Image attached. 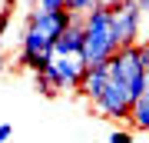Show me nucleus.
Masks as SVG:
<instances>
[{"label":"nucleus","mask_w":149,"mask_h":143,"mask_svg":"<svg viewBox=\"0 0 149 143\" xmlns=\"http://www.w3.org/2000/svg\"><path fill=\"white\" fill-rule=\"evenodd\" d=\"M106 67H109V80L116 87H123V90L129 93V100L136 103L139 97L149 90V40L119 50Z\"/></svg>","instance_id":"f257e3e1"},{"label":"nucleus","mask_w":149,"mask_h":143,"mask_svg":"<svg viewBox=\"0 0 149 143\" xmlns=\"http://www.w3.org/2000/svg\"><path fill=\"white\" fill-rule=\"evenodd\" d=\"M83 60L86 67H103L119 53V40L113 30V10L109 7H96L90 17H83Z\"/></svg>","instance_id":"f03ea898"},{"label":"nucleus","mask_w":149,"mask_h":143,"mask_svg":"<svg viewBox=\"0 0 149 143\" xmlns=\"http://www.w3.org/2000/svg\"><path fill=\"white\" fill-rule=\"evenodd\" d=\"M143 7L139 0H126L113 10V30H116V40H119V50L126 47H136L143 43Z\"/></svg>","instance_id":"7ed1b4c3"},{"label":"nucleus","mask_w":149,"mask_h":143,"mask_svg":"<svg viewBox=\"0 0 149 143\" xmlns=\"http://www.w3.org/2000/svg\"><path fill=\"white\" fill-rule=\"evenodd\" d=\"M47 70L53 73L60 90H80V83L86 77V60L83 57H53V63Z\"/></svg>","instance_id":"20e7f679"},{"label":"nucleus","mask_w":149,"mask_h":143,"mask_svg":"<svg viewBox=\"0 0 149 143\" xmlns=\"http://www.w3.org/2000/svg\"><path fill=\"white\" fill-rule=\"evenodd\" d=\"M106 87H109V67L103 63V67H86V77H83V83H80V93L83 100H90L96 103L103 93H106Z\"/></svg>","instance_id":"39448f33"},{"label":"nucleus","mask_w":149,"mask_h":143,"mask_svg":"<svg viewBox=\"0 0 149 143\" xmlns=\"http://www.w3.org/2000/svg\"><path fill=\"white\" fill-rule=\"evenodd\" d=\"M83 40H86L83 20H73L70 30L56 40V57H83Z\"/></svg>","instance_id":"423d86ee"},{"label":"nucleus","mask_w":149,"mask_h":143,"mask_svg":"<svg viewBox=\"0 0 149 143\" xmlns=\"http://www.w3.org/2000/svg\"><path fill=\"white\" fill-rule=\"evenodd\" d=\"M129 123H133L136 130L149 133V90H146V93L133 103V117H129Z\"/></svg>","instance_id":"0eeeda50"},{"label":"nucleus","mask_w":149,"mask_h":143,"mask_svg":"<svg viewBox=\"0 0 149 143\" xmlns=\"http://www.w3.org/2000/svg\"><path fill=\"white\" fill-rule=\"evenodd\" d=\"M33 87H37V93H43V97H60V93H63L50 70H43V73H33Z\"/></svg>","instance_id":"6e6552de"},{"label":"nucleus","mask_w":149,"mask_h":143,"mask_svg":"<svg viewBox=\"0 0 149 143\" xmlns=\"http://www.w3.org/2000/svg\"><path fill=\"white\" fill-rule=\"evenodd\" d=\"M96 7H100V0H66V10L76 17V20H83V17H90Z\"/></svg>","instance_id":"1a4fd4ad"},{"label":"nucleus","mask_w":149,"mask_h":143,"mask_svg":"<svg viewBox=\"0 0 149 143\" xmlns=\"http://www.w3.org/2000/svg\"><path fill=\"white\" fill-rule=\"evenodd\" d=\"M33 10H40V13H60V10H66V0H37Z\"/></svg>","instance_id":"9d476101"},{"label":"nucleus","mask_w":149,"mask_h":143,"mask_svg":"<svg viewBox=\"0 0 149 143\" xmlns=\"http://www.w3.org/2000/svg\"><path fill=\"white\" fill-rule=\"evenodd\" d=\"M10 20H13V7H0V37H7Z\"/></svg>","instance_id":"9b49d317"},{"label":"nucleus","mask_w":149,"mask_h":143,"mask_svg":"<svg viewBox=\"0 0 149 143\" xmlns=\"http://www.w3.org/2000/svg\"><path fill=\"white\" fill-rule=\"evenodd\" d=\"M109 143H133V133H129V130H113L109 133Z\"/></svg>","instance_id":"f8f14e48"},{"label":"nucleus","mask_w":149,"mask_h":143,"mask_svg":"<svg viewBox=\"0 0 149 143\" xmlns=\"http://www.w3.org/2000/svg\"><path fill=\"white\" fill-rule=\"evenodd\" d=\"M10 137H13V127L10 123H0V143H7Z\"/></svg>","instance_id":"ddd939ff"},{"label":"nucleus","mask_w":149,"mask_h":143,"mask_svg":"<svg viewBox=\"0 0 149 143\" xmlns=\"http://www.w3.org/2000/svg\"><path fill=\"white\" fill-rule=\"evenodd\" d=\"M119 4H126V0H100V7H109V10H116Z\"/></svg>","instance_id":"4468645a"},{"label":"nucleus","mask_w":149,"mask_h":143,"mask_svg":"<svg viewBox=\"0 0 149 143\" xmlns=\"http://www.w3.org/2000/svg\"><path fill=\"white\" fill-rule=\"evenodd\" d=\"M7 70V53H3V40H0V73Z\"/></svg>","instance_id":"2eb2a0df"},{"label":"nucleus","mask_w":149,"mask_h":143,"mask_svg":"<svg viewBox=\"0 0 149 143\" xmlns=\"http://www.w3.org/2000/svg\"><path fill=\"white\" fill-rule=\"evenodd\" d=\"M139 7H143V13H149V0H139Z\"/></svg>","instance_id":"dca6fc26"}]
</instances>
